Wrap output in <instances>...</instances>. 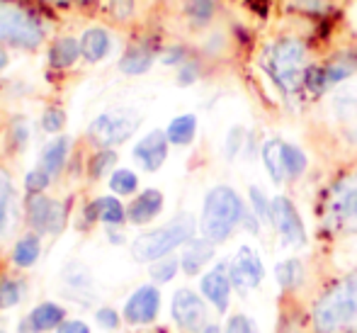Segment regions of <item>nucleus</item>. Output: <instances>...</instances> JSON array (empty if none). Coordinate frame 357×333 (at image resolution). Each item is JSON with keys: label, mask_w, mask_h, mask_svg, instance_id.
<instances>
[{"label": "nucleus", "mask_w": 357, "mask_h": 333, "mask_svg": "<svg viewBox=\"0 0 357 333\" xmlns=\"http://www.w3.org/2000/svg\"><path fill=\"white\" fill-rule=\"evenodd\" d=\"M311 64V47L301 34H278L260 57V66L284 98H294L304 90Z\"/></svg>", "instance_id": "1"}, {"label": "nucleus", "mask_w": 357, "mask_h": 333, "mask_svg": "<svg viewBox=\"0 0 357 333\" xmlns=\"http://www.w3.org/2000/svg\"><path fill=\"white\" fill-rule=\"evenodd\" d=\"M245 202L231 185H214L202 202V214H199V231L204 239L212 244H224L241 229L245 216Z\"/></svg>", "instance_id": "2"}, {"label": "nucleus", "mask_w": 357, "mask_h": 333, "mask_svg": "<svg viewBox=\"0 0 357 333\" xmlns=\"http://www.w3.org/2000/svg\"><path fill=\"white\" fill-rule=\"evenodd\" d=\"M316 333H340L357 321V270L338 280L311 311Z\"/></svg>", "instance_id": "3"}, {"label": "nucleus", "mask_w": 357, "mask_h": 333, "mask_svg": "<svg viewBox=\"0 0 357 333\" xmlns=\"http://www.w3.org/2000/svg\"><path fill=\"white\" fill-rule=\"evenodd\" d=\"M195 219L190 214H180L173 221L151 229L146 234L137 236L132 241V256L137 263H155V260L165 258L173 251H178L180 246H185L188 241L195 239Z\"/></svg>", "instance_id": "4"}, {"label": "nucleus", "mask_w": 357, "mask_h": 333, "mask_svg": "<svg viewBox=\"0 0 357 333\" xmlns=\"http://www.w3.org/2000/svg\"><path fill=\"white\" fill-rule=\"evenodd\" d=\"M324 224L331 231L357 229V170L335 178L324 198Z\"/></svg>", "instance_id": "5"}, {"label": "nucleus", "mask_w": 357, "mask_h": 333, "mask_svg": "<svg viewBox=\"0 0 357 333\" xmlns=\"http://www.w3.org/2000/svg\"><path fill=\"white\" fill-rule=\"evenodd\" d=\"M44 42V27L32 13L8 0H0V44L37 49Z\"/></svg>", "instance_id": "6"}, {"label": "nucleus", "mask_w": 357, "mask_h": 333, "mask_svg": "<svg viewBox=\"0 0 357 333\" xmlns=\"http://www.w3.org/2000/svg\"><path fill=\"white\" fill-rule=\"evenodd\" d=\"M139 124H142V117L134 110H109L93 119V124L88 127V139L102 149H112L132 139Z\"/></svg>", "instance_id": "7"}, {"label": "nucleus", "mask_w": 357, "mask_h": 333, "mask_svg": "<svg viewBox=\"0 0 357 333\" xmlns=\"http://www.w3.org/2000/svg\"><path fill=\"white\" fill-rule=\"evenodd\" d=\"M270 226L278 231L280 241L291 249H304L309 234H306V224L301 219L299 209L287 195H275L273 198V216H270Z\"/></svg>", "instance_id": "8"}, {"label": "nucleus", "mask_w": 357, "mask_h": 333, "mask_svg": "<svg viewBox=\"0 0 357 333\" xmlns=\"http://www.w3.org/2000/svg\"><path fill=\"white\" fill-rule=\"evenodd\" d=\"M27 221L37 234H61L66 226V207L63 202L52 200L47 195H29Z\"/></svg>", "instance_id": "9"}, {"label": "nucleus", "mask_w": 357, "mask_h": 333, "mask_svg": "<svg viewBox=\"0 0 357 333\" xmlns=\"http://www.w3.org/2000/svg\"><path fill=\"white\" fill-rule=\"evenodd\" d=\"M170 314L178 324L180 331L185 333H199L207 326V304L204 299L192 290H178L173 295Z\"/></svg>", "instance_id": "10"}, {"label": "nucleus", "mask_w": 357, "mask_h": 333, "mask_svg": "<svg viewBox=\"0 0 357 333\" xmlns=\"http://www.w3.org/2000/svg\"><path fill=\"white\" fill-rule=\"evenodd\" d=\"M229 277H231V285L234 290L238 292H248L260 287L265 277V265L260 253L253 249V246H241L236 251L234 260L229 263Z\"/></svg>", "instance_id": "11"}, {"label": "nucleus", "mask_w": 357, "mask_h": 333, "mask_svg": "<svg viewBox=\"0 0 357 333\" xmlns=\"http://www.w3.org/2000/svg\"><path fill=\"white\" fill-rule=\"evenodd\" d=\"M158 309H160V292H158V287L142 285L127 299L122 316L129 321V324L142 326V324H151V321L158 316Z\"/></svg>", "instance_id": "12"}, {"label": "nucleus", "mask_w": 357, "mask_h": 333, "mask_svg": "<svg viewBox=\"0 0 357 333\" xmlns=\"http://www.w3.org/2000/svg\"><path fill=\"white\" fill-rule=\"evenodd\" d=\"M231 277H229V263H219L214 265L209 272H204L202 280H199V292L202 297L219 311L229 309V302H231Z\"/></svg>", "instance_id": "13"}, {"label": "nucleus", "mask_w": 357, "mask_h": 333, "mask_svg": "<svg viewBox=\"0 0 357 333\" xmlns=\"http://www.w3.org/2000/svg\"><path fill=\"white\" fill-rule=\"evenodd\" d=\"M168 136L165 132H160V129H153V132H149L144 136V139L137 141V146H134V158L139 161V165L146 170V173H155V170H160V165L165 163V158H168Z\"/></svg>", "instance_id": "14"}, {"label": "nucleus", "mask_w": 357, "mask_h": 333, "mask_svg": "<svg viewBox=\"0 0 357 333\" xmlns=\"http://www.w3.org/2000/svg\"><path fill=\"white\" fill-rule=\"evenodd\" d=\"M160 212H163V193L155 188H149L144 193H139L132 200V205L127 207V219L137 226H144L149 221H153Z\"/></svg>", "instance_id": "15"}, {"label": "nucleus", "mask_w": 357, "mask_h": 333, "mask_svg": "<svg viewBox=\"0 0 357 333\" xmlns=\"http://www.w3.org/2000/svg\"><path fill=\"white\" fill-rule=\"evenodd\" d=\"M214 246L209 239H204V236H199V239H192L185 244V251L183 256H180V267H183L185 275H199V272L204 270L209 263H212L214 258Z\"/></svg>", "instance_id": "16"}, {"label": "nucleus", "mask_w": 357, "mask_h": 333, "mask_svg": "<svg viewBox=\"0 0 357 333\" xmlns=\"http://www.w3.org/2000/svg\"><path fill=\"white\" fill-rule=\"evenodd\" d=\"M155 59H158V52H155L153 47H149V44H144V42L129 44L127 52L119 59V71L127 75H142L146 71H151Z\"/></svg>", "instance_id": "17"}, {"label": "nucleus", "mask_w": 357, "mask_h": 333, "mask_svg": "<svg viewBox=\"0 0 357 333\" xmlns=\"http://www.w3.org/2000/svg\"><path fill=\"white\" fill-rule=\"evenodd\" d=\"M85 219L88 221L100 219L107 226H119V224H124V219H127V207H124L117 198H112V195L98 198L85 207Z\"/></svg>", "instance_id": "18"}, {"label": "nucleus", "mask_w": 357, "mask_h": 333, "mask_svg": "<svg viewBox=\"0 0 357 333\" xmlns=\"http://www.w3.org/2000/svg\"><path fill=\"white\" fill-rule=\"evenodd\" d=\"M112 49V37L105 27H88L80 34V54L88 64H100Z\"/></svg>", "instance_id": "19"}, {"label": "nucleus", "mask_w": 357, "mask_h": 333, "mask_svg": "<svg viewBox=\"0 0 357 333\" xmlns=\"http://www.w3.org/2000/svg\"><path fill=\"white\" fill-rule=\"evenodd\" d=\"M331 110L345 124H357V83H343L331 93Z\"/></svg>", "instance_id": "20"}, {"label": "nucleus", "mask_w": 357, "mask_h": 333, "mask_svg": "<svg viewBox=\"0 0 357 333\" xmlns=\"http://www.w3.org/2000/svg\"><path fill=\"white\" fill-rule=\"evenodd\" d=\"M68 149H71V139L68 136H56L42 149V158H39V168L47 170L52 178H59L68 161Z\"/></svg>", "instance_id": "21"}, {"label": "nucleus", "mask_w": 357, "mask_h": 333, "mask_svg": "<svg viewBox=\"0 0 357 333\" xmlns=\"http://www.w3.org/2000/svg\"><path fill=\"white\" fill-rule=\"evenodd\" d=\"M80 57H83L80 54V39L71 37V34H63V37L54 39L49 44V64L54 68H71Z\"/></svg>", "instance_id": "22"}, {"label": "nucleus", "mask_w": 357, "mask_h": 333, "mask_svg": "<svg viewBox=\"0 0 357 333\" xmlns=\"http://www.w3.org/2000/svg\"><path fill=\"white\" fill-rule=\"evenodd\" d=\"M260 161H263V168L265 173L270 175L275 185H284L287 183V175H284V163H282V139L273 136L263 144L260 149Z\"/></svg>", "instance_id": "23"}, {"label": "nucleus", "mask_w": 357, "mask_h": 333, "mask_svg": "<svg viewBox=\"0 0 357 333\" xmlns=\"http://www.w3.org/2000/svg\"><path fill=\"white\" fill-rule=\"evenodd\" d=\"M197 114L185 112L170 119V124L165 127V136L173 146H190L197 136Z\"/></svg>", "instance_id": "24"}, {"label": "nucleus", "mask_w": 357, "mask_h": 333, "mask_svg": "<svg viewBox=\"0 0 357 333\" xmlns=\"http://www.w3.org/2000/svg\"><path fill=\"white\" fill-rule=\"evenodd\" d=\"M304 277H306V270L299 258H284L275 265V282H278L284 292L299 290V287L304 285Z\"/></svg>", "instance_id": "25"}, {"label": "nucleus", "mask_w": 357, "mask_h": 333, "mask_svg": "<svg viewBox=\"0 0 357 333\" xmlns=\"http://www.w3.org/2000/svg\"><path fill=\"white\" fill-rule=\"evenodd\" d=\"M185 17L195 32H202L216 20V0H188L185 3Z\"/></svg>", "instance_id": "26"}, {"label": "nucleus", "mask_w": 357, "mask_h": 333, "mask_svg": "<svg viewBox=\"0 0 357 333\" xmlns=\"http://www.w3.org/2000/svg\"><path fill=\"white\" fill-rule=\"evenodd\" d=\"M282 163H284V175H287V183L291 180H299L304 178L306 168H309V156L304 154V149L291 141L282 139Z\"/></svg>", "instance_id": "27"}, {"label": "nucleus", "mask_w": 357, "mask_h": 333, "mask_svg": "<svg viewBox=\"0 0 357 333\" xmlns=\"http://www.w3.org/2000/svg\"><path fill=\"white\" fill-rule=\"evenodd\" d=\"M63 316H66V311L61 306L54 304V302H44V304L34 306L32 314H29V321H32L37 331H52L63 324Z\"/></svg>", "instance_id": "28"}, {"label": "nucleus", "mask_w": 357, "mask_h": 333, "mask_svg": "<svg viewBox=\"0 0 357 333\" xmlns=\"http://www.w3.org/2000/svg\"><path fill=\"white\" fill-rule=\"evenodd\" d=\"M39 253H42V241H39V236L27 234L15 244L13 263L20 265V267H32L39 260Z\"/></svg>", "instance_id": "29"}, {"label": "nucleus", "mask_w": 357, "mask_h": 333, "mask_svg": "<svg viewBox=\"0 0 357 333\" xmlns=\"http://www.w3.org/2000/svg\"><path fill=\"white\" fill-rule=\"evenodd\" d=\"M289 8L306 20H324L333 13L331 0H289Z\"/></svg>", "instance_id": "30"}, {"label": "nucleus", "mask_w": 357, "mask_h": 333, "mask_svg": "<svg viewBox=\"0 0 357 333\" xmlns=\"http://www.w3.org/2000/svg\"><path fill=\"white\" fill-rule=\"evenodd\" d=\"M107 183H109V190H112L114 195L127 198V195H134L139 190V175L129 168H117V170L109 173Z\"/></svg>", "instance_id": "31"}, {"label": "nucleus", "mask_w": 357, "mask_h": 333, "mask_svg": "<svg viewBox=\"0 0 357 333\" xmlns=\"http://www.w3.org/2000/svg\"><path fill=\"white\" fill-rule=\"evenodd\" d=\"M248 209L258 216L263 224H270V216H273V200L263 193V188L258 185H250L248 188Z\"/></svg>", "instance_id": "32"}, {"label": "nucleus", "mask_w": 357, "mask_h": 333, "mask_svg": "<svg viewBox=\"0 0 357 333\" xmlns=\"http://www.w3.org/2000/svg\"><path fill=\"white\" fill-rule=\"evenodd\" d=\"M24 297V282L15 277H3L0 280V309H10Z\"/></svg>", "instance_id": "33"}, {"label": "nucleus", "mask_w": 357, "mask_h": 333, "mask_svg": "<svg viewBox=\"0 0 357 333\" xmlns=\"http://www.w3.org/2000/svg\"><path fill=\"white\" fill-rule=\"evenodd\" d=\"M114 163H117V154L112 149H102L90 158V178H105L107 173H112Z\"/></svg>", "instance_id": "34"}, {"label": "nucleus", "mask_w": 357, "mask_h": 333, "mask_svg": "<svg viewBox=\"0 0 357 333\" xmlns=\"http://www.w3.org/2000/svg\"><path fill=\"white\" fill-rule=\"evenodd\" d=\"M178 270H180V258H173V256H165V258L151 263V277L155 282H160V285L173 280L178 275Z\"/></svg>", "instance_id": "35"}, {"label": "nucleus", "mask_w": 357, "mask_h": 333, "mask_svg": "<svg viewBox=\"0 0 357 333\" xmlns=\"http://www.w3.org/2000/svg\"><path fill=\"white\" fill-rule=\"evenodd\" d=\"M199 78H202V61H199V57H190L183 66H178V75H175V80H178V85H183V88L195 85Z\"/></svg>", "instance_id": "36"}, {"label": "nucleus", "mask_w": 357, "mask_h": 333, "mask_svg": "<svg viewBox=\"0 0 357 333\" xmlns=\"http://www.w3.org/2000/svg\"><path fill=\"white\" fill-rule=\"evenodd\" d=\"M52 175L47 173L44 168H34L27 173V178H24V188H27L29 195H39L44 193V190L49 188V183H52Z\"/></svg>", "instance_id": "37"}, {"label": "nucleus", "mask_w": 357, "mask_h": 333, "mask_svg": "<svg viewBox=\"0 0 357 333\" xmlns=\"http://www.w3.org/2000/svg\"><path fill=\"white\" fill-rule=\"evenodd\" d=\"M190 57H192V54H190V49L183 47V44H173V47L163 49V52L158 54L160 64H165V66H175V68L183 66Z\"/></svg>", "instance_id": "38"}, {"label": "nucleus", "mask_w": 357, "mask_h": 333, "mask_svg": "<svg viewBox=\"0 0 357 333\" xmlns=\"http://www.w3.org/2000/svg\"><path fill=\"white\" fill-rule=\"evenodd\" d=\"M66 124V112L61 108H47L42 114V129L49 134H59Z\"/></svg>", "instance_id": "39"}, {"label": "nucleus", "mask_w": 357, "mask_h": 333, "mask_svg": "<svg viewBox=\"0 0 357 333\" xmlns=\"http://www.w3.org/2000/svg\"><path fill=\"white\" fill-rule=\"evenodd\" d=\"M243 144H245V129L243 127H231L229 134H226V144H224L226 158L234 161L236 156L243 151Z\"/></svg>", "instance_id": "40"}, {"label": "nucleus", "mask_w": 357, "mask_h": 333, "mask_svg": "<svg viewBox=\"0 0 357 333\" xmlns=\"http://www.w3.org/2000/svg\"><path fill=\"white\" fill-rule=\"evenodd\" d=\"M109 15L117 22H127L134 17V0H109Z\"/></svg>", "instance_id": "41"}, {"label": "nucleus", "mask_w": 357, "mask_h": 333, "mask_svg": "<svg viewBox=\"0 0 357 333\" xmlns=\"http://www.w3.org/2000/svg\"><path fill=\"white\" fill-rule=\"evenodd\" d=\"M224 333H258V329H255V324L245 314H236L226 321Z\"/></svg>", "instance_id": "42"}, {"label": "nucleus", "mask_w": 357, "mask_h": 333, "mask_svg": "<svg viewBox=\"0 0 357 333\" xmlns=\"http://www.w3.org/2000/svg\"><path fill=\"white\" fill-rule=\"evenodd\" d=\"M98 324L102 326V329H107V331L117 329V326H119L117 311H114V309H100L98 311Z\"/></svg>", "instance_id": "43"}, {"label": "nucleus", "mask_w": 357, "mask_h": 333, "mask_svg": "<svg viewBox=\"0 0 357 333\" xmlns=\"http://www.w3.org/2000/svg\"><path fill=\"white\" fill-rule=\"evenodd\" d=\"M15 214H17V209H10V207H5V202L0 200V234H5V231L13 226Z\"/></svg>", "instance_id": "44"}, {"label": "nucleus", "mask_w": 357, "mask_h": 333, "mask_svg": "<svg viewBox=\"0 0 357 333\" xmlns=\"http://www.w3.org/2000/svg\"><path fill=\"white\" fill-rule=\"evenodd\" d=\"M56 333H90V329L83 321H63Z\"/></svg>", "instance_id": "45"}, {"label": "nucleus", "mask_w": 357, "mask_h": 333, "mask_svg": "<svg viewBox=\"0 0 357 333\" xmlns=\"http://www.w3.org/2000/svg\"><path fill=\"white\" fill-rule=\"evenodd\" d=\"M15 139H17V146H24L27 144V124L20 119V122H15V129H13Z\"/></svg>", "instance_id": "46"}, {"label": "nucleus", "mask_w": 357, "mask_h": 333, "mask_svg": "<svg viewBox=\"0 0 357 333\" xmlns=\"http://www.w3.org/2000/svg\"><path fill=\"white\" fill-rule=\"evenodd\" d=\"M345 139H348L350 146H355V149H357V124H350L348 132H345Z\"/></svg>", "instance_id": "47"}, {"label": "nucleus", "mask_w": 357, "mask_h": 333, "mask_svg": "<svg viewBox=\"0 0 357 333\" xmlns=\"http://www.w3.org/2000/svg\"><path fill=\"white\" fill-rule=\"evenodd\" d=\"M20 333H39V331L34 329V324L29 321V316H27V319H24L22 324H20Z\"/></svg>", "instance_id": "48"}, {"label": "nucleus", "mask_w": 357, "mask_h": 333, "mask_svg": "<svg viewBox=\"0 0 357 333\" xmlns=\"http://www.w3.org/2000/svg\"><path fill=\"white\" fill-rule=\"evenodd\" d=\"M199 333H224V331H221V329H219V326H216V324H207V326H204V329L199 331Z\"/></svg>", "instance_id": "49"}, {"label": "nucleus", "mask_w": 357, "mask_h": 333, "mask_svg": "<svg viewBox=\"0 0 357 333\" xmlns=\"http://www.w3.org/2000/svg\"><path fill=\"white\" fill-rule=\"evenodd\" d=\"M5 66H8V54H5L3 49H0V71H3Z\"/></svg>", "instance_id": "50"}, {"label": "nucleus", "mask_w": 357, "mask_h": 333, "mask_svg": "<svg viewBox=\"0 0 357 333\" xmlns=\"http://www.w3.org/2000/svg\"><path fill=\"white\" fill-rule=\"evenodd\" d=\"M52 3H66V0H52Z\"/></svg>", "instance_id": "51"}, {"label": "nucleus", "mask_w": 357, "mask_h": 333, "mask_svg": "<svg viewBox=\"0 0 357 333\" xmlns=\"http://www.w3.org/2000/svg\"><path fill=\"white\" fill-rule=\"evenodd\" d=\"M353 333H357V329H355V331H353Z\"/></svg>", "instance_id": "52"}, {"label": "nucleus", "mask_w": 357, "mask_h": 333, "mask_svg": "<svg viewBox=\"0 0 357 333\" xmlns=\"http://www.w3.org/2000/svg\"><path fill=\"white\" fill-rule=\"evenodd\" d=\"M0 333H5V331H0Z\"/></svg>", "instance_id": "53"}, {"label": "nucleus", "mask_w": 357, "mask_h": 333, "mask_svg": "<svg viewBox=\"0 0 357 333\" xmlns=\"http://www.w3.org/2000/svg\"><path fill=\"white\" fill-rule=\"evenodd\" d=\"M185 3H188V0H185Z\"/></svg>", "instance_id": "54"}]
</instances>
